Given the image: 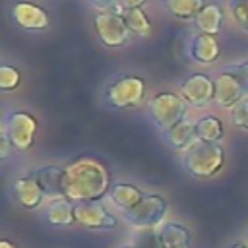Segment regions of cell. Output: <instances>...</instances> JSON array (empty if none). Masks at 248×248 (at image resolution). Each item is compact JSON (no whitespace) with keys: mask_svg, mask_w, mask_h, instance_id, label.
Returning <instances> with one entry per match:
<instances>
[{"mask_svg":"<svg viewBox=\"0 0 248 248\" xmlns=\"http://www.w3.org/2000/svg\"><path fill=\"white\" fill-rule=\"evenodd\" d=\"M110 188V172L97 157L81 155L64 167L62 192L64 198L74 203L99 202Z\"/></svg>","mask_w":248,"mask_h":248,"instance_id":"6da1fadb","label":"cell"},{"mask_svg":"<svg viewBox=\"0 0 248 248\" xmlns=\"http://www.w3.org/2000/svg\"><path fill=\"white\" fill-rule=\"evenodd\" d=\"M182 165L194 178H211L225 165V149L211 141H194L182 157Z\"/></svg>","mask_w":248,"mask_h":248,"instance_id":"7a4b0ae2","label":"cell"},{"mask_svg":"<svg viewBox=\"0 0 248 248\" xmlns=\"http://www.w3.org/2000/svg\"><path fill=\"white\" fill-rule=\"evenodd\" d=\"M186 110H188V103L180 95H174L169 91H161L149 101V114L155 126L163 132L182 122L186 116Z\"/></svg>","mask_w":248,"mask_h":248,"instance_id":"3957f363","label":"cell"},{"mask_svg":"<svg viewBox=\"0 0 248 248\" xmlns=\"http://www.w3.org/2000/svg\"><path fill=\"white\" fill-rule=\"evenodd\" d=\"M167 213V200L159 194H145L138 205L124 211V221L138 231H155Z\"/></svg>","mask_w":248,"mask_h":248,"instance_id":"277c9868","label":"cell"},{"mask_svg":"<svg viewBox=\"0 0 248 248\" xmlns=\"http://www.w3.org/2000/svg\"><path fill=\"white\" fill-rule=\"evenodd\" d=\"M145 81L140 76H120L105 89V101L110 108H130L143 101Z\"/></svg>","mask_w":248,"mask_h":248,"instance_id":"5b68a950","label":"cell"},{"mask_svg":"<svg viewBox=\"0 0 248 248\" xmlns=\"http://www.w3.org/2000/svg\"><path fill=\"white\" fill-rule=\"evenodd\" d=\"M6 138L17 151H27L37 136V120L33 114L23 110H12L4 118V130Z\"/></svg>","mask_w":248,"mask_h":248,"instance_id":"8992f818","label":"cell"},{"mask_svg":"<svg viewBox=\"0 0 248 248\" xmlns=\"http://www.w3.org/2000/svg\"><path fill=\"white\" fill-rule=\"evenodd\" d=\"M93 25L105 46H120L130 37L124 16L118 12H99L93 19Z\"/></svg>","mask_w":248,"mask_h":248,"instance_id":"52a82bcc","label":"cell"},{"mask_svg":"<svg viewBox=\"0 0 248 248\" xmlns=\"http://www.w3.org/2000/svg\"><path fill=\"white\" fill-rule=\"evenodd\" d=\"M76 223L91 231H112L118 225V219L107 211L101 202H79L74 203Z\"/></svg>","mask_w":248,"mask_h":248,"instance_id":"ba28073f","label":"cell"},{"mask_svg":"<svg viewBox=\"0 0 248 248\" xmlns=\"http://www.w3.org/2000/svg\"><path fill=\"white\" fill-rule=\"evenodd\" d=\"M180 97L192 107H205L215 99V81L207 74H192L180 83Z\"/></svg>","mask_w":248,"mask_h":248,"instance_id":"9c48e42d","label":"cell"},{"mask_svg":"<svg viewBox=\"0 0 248 248\" xmlns=\"http://www.w3.org/2000/svg\"><path fill=\"white\" fill-rule=\"evenodd\" d=\"M248 89L244 87V83L240 79H236L232 74H227L225 70H221V74L215 79V103L223 108H232L236 103H240L242 99H246Z\"/></svg>","mask_w":248,"mask_h":248,"instance_id":"30bf717a","label":"cell"},{"mask_svg":"<svg viewBox=\"0 0 248 248\" xmlns=\"http://www.w3.org/2000/svg\"><path fill=\"white\" fill-rule=\"evenodd\" d=\"M12 17L19 27L29 31H41L50 25L48 12L33 2H16L12 6Z\"/></svg>","mask_w":248,"mask_h":248,"instance_id":"8fae6325","label":"cell"},{"mask_svg":"<svg viewBox=\"0 0 248 248\" xmlns=\"http://www.w3.org/2000/svg\"><path fill=\"white\" fill-rule=\"evenodd\" d=\"M159 248H192V234L184 225L178 223H161L153 231Z\"/></svg>","mask_w":248,"mask_h":248,"instance_id":"7c38bea8","label":"cell"},{"mask_svg":"<svg viewBox=\"0 0 248 248\" xmlns=\"http://www.w3.org/2000/svg\"><path fill=\"white\" fill-rule=\"evenodd\" d=\"M14 196L17 200V203L25 209H37L41 203H43V198H45V192L43 188L39 186V182L27 174V176H21L14 182Z\"/></svg>","mask_w":248,"mask_h":248,"instance_id":"4fadbf2b","label":"cell"},{"mask_svg":"<svg viewBox=\"0 0 248 248\" xmlns=\"http://www.w3.org/2000/svg\"><path fill=\"white\" fill-rule=\"evenodd\" d=\"M29 174L39 182V186L43 188L45 196H50L52 200L64 198V192H62L64 169H60V167H56V165H45V167L35 169V170L29 172Z\"/></svg>","mask_w":248,"mask_h":248,"instance_id":"5bb4252c","label":"cell"},{"mask_svg":"<svg viewBox=\"0 0 248 248\" xmlns=\"http://www.w3.org/2000/svg\"><path fill=\"white\" fill-rule=\"evenodd\" d=\"M221 54V46L217 43V39L213 35H205V33H198L192 37V43H190V56L196 60V62H202V64H209V62H215Z\"/></svg>","mask_w":248,"mask_h":248,"instance_id":"9a60e30c","label":"cell"},{"mask_svg":"<svg viewBox=\"0 0 248 248\" xmlns=\"http://www.w3.org/2000/svg\"><path fill=\"white\" fill-rule=\"evenodd\" d=\"M194 23L200 29V33H205V35H213L215 37L221 31V25H223V8H221V4L207 2L203 6V10L196 16Z\"/></svg>","mask_w":248,"mask_h":248,"instance_id":"2e32d148","label":"cell"},{"mask_svg":"<svg viewBox=\"0 0 248 248\" xmlns=\"http://www.w3.org/2000/svg\"><path fill=\"white\" fill-rule=\"evenodd\" d=\"M165 140L172 149H184L186 151L194 141H198L196 122H188V120L178 122L176 126H172L170 130L165 132Z\"/></svg>","mask_w":248,"mask_h":248,"instance_id":"e0dca14e","label":"cell"},{"mask_svg":"<svg viewBox=\"0 0 248 248\" xmlns=\"http://www.w3.org/2000/svg\"><path fill=\"white\" fill-rule=\"evenodd\" d=\"M46 221L50 225H74V202L66 198H56L46 205Z\"/></svg>","mask_w":248,"mask_h":248,"instance_id":"ac0fdd59","label":"cell"},{"mask_svg":"<svg viewBox=\"0 0 248 248\" xmlns=\"http://www.w3.org/2000/svg\"><path fill=\"white\" fill-rule=\"evenodd\" d=\"M108 196H110V200L122 209V211H128V209H132L134 205H138L140 203V200L145 196L140 188H136L134 184H114L112 188H110V192H108Z\"/></svg>","mask_w":248,"mask_h":248,"instance_id":"d6986e66","label":"cell"},{"mask_svg":"<svg viewBox=\"0 0 248 248\" xmlns=\"http://www.w3.org/2000/svg\"><path fill=\"white\" fill-rule=\"evenodd\" d=\"M163 6L178 19H196V16L203 10L205 0H163Z\"/></svg>","mask_w":248,"mask_h":248,"instance_id":"ffe728a7","label":"cell"},{"mask_svg":"<svg viewBox=\"0 0 248 248\" xmlns=\"http://www.w3.org/2000/svg\"><path fill=\"white\" fill-rule=\"evenodd\" d=\"M225 130H223V122L213 116V114H207V116H202L198 122H196V136L198 140L202 141H211V143H219V140L223 138Z\"/></svg>","mask_w":248,"mask_h":248,"instance_id":"44dd1931","label":"cell"},{"mask_svg":"<svg viewBox=\"0 0 248 248\" xmlns=\"http://www.w3.org/2000/svg\"><path fill=\"white\" fill-rule=\"evenodd\" d=\"M122 16H124V21H126L130 33H136V35H149L151 33V29H153L151 21L141 8L126 10V12H122Z\"/></svg>","mask_w":248,"mask_h":248,"instance_id":"7402d4cb","label":"cell"},{"mask_svg":"<svg viewBox=\"0 0 248 248\" xmlns=\"http://www.w3.org/2000/svg\"><path fill=\"white\" fill-rule=\"evenodd\" d=\"M19 81H21V74H19L17 68L6 66V64L0 68V89H2V91H12V89H16V87L19 85Z\"/></svg>","mask_w":248,"mask_h":248,"instance_id":"603a6c76","label":"cell"},{"mask_svg":"<svg viewBox=\"0 0 248 248\" xmlns=\"http://www.w3.org/2000/svg\"><path fill=\"white\" fill-rule=\"evenodd\" d=\"M231 14L240 29L248 33V0H231Z\"/></svg>","mask_w":248,"mask_h":248,"instance_id":"cb8c5ba5","label":"cell"},{"mask_svg":"<svg viewBox=\"0 0 248 248\" xmlns=\"http://www.w3.org/2000/svg\"><path fill=\"white\" fill-rule=\"evenodd\" d=\"M231 120L236 128L248 130V99H242L231 108Z\"/></svg>","mask_w":248,"mask_h":248,"instance_id":"d4e9b609","label":"cell"},{"mask_svg":"<svg viewBox=\"0 0 248 248\" xmlns=\"http://www.w3.org/2000/svg\"><path fill=\"white\" fill-rule=\"evenodd\" d=\"M227 74H232L236 79H240L244 83V87L248 89V60L242 62V64H236V66H227L223 68Z\"/></svg>","mask_w":248,"mask_h":248,"instance_id":"484cf974","label":"cell"},{"mask_svg":"<svg viewBox=\"0 0 248 248\" xmlns=\"http://www.w3.org/2000/svg\"><path fill=\"white\" fill-rule=\"evenodd\" d=\"M89 4L93 8H97L99 12H118V14H122L118 0H89Z\"/></svg>","mask_w":248,"mask_h":248,"instance_id":"4316f807","label":"cell"},{"mask_svg":"<svg viewBox=\"0 0 248 248\" xmlns=\"http://www.w3.org/2000/svg\"><path fill=\"white\" fill-rule=\"evenodd\" d=\"M12 151H14V145L10 143V140L6 138V134L2 132V138H0V157L2 159H8Z\"/></svg>","mask_w":248,"mask_h":248,"instance_id":"83f0119b","label":"cell"},{"mask_svg":"<svg viewBox=\"0 0 248 248\" xmlns=\"http://www.w3.org/2000/svg\"><path fill=\"white\" fill-rule=\"evenodd\" d=\"M120 4V10L126 12V10H136V8H141L145 4V0H118Z\"/></svg>","mask_w":248,"mask_h":248,"instance_id":"f1b7e54d","label":"cell"},{"mask_svg":"<svg viewBox=\"0 0 248 248\" xmlns=\"http://www.w3.org/2000/svg\"><path fill=\"white\" fill-rule=\"evenodd\" d=\"M0 248H16V246H14L10 240H6V238H4V240H0Z\"/></svg>","mask_w":248,"mask_h":248,"instance_id":"f546056e","label":"cell"},{"mask_svg":"<svg viewBox=\"0 0 248 248\" xmlns=\"http://www.w3.org/2000/svg\"><path fill=\"white\" fill-rule=\"evenodd\" d=\"M229 248H248L246 244H242V242H236V244H231Z\"/></svg>","mask_w":248,"mask_h":248,"instance_id":"4dcf8cb0","label":"cell"},{"mask_svg":"<svg viewBox=\"0 0 248 248\" xmlns=\"http://www.w3.org/2000/svg\"><path fill=\"white\" fill-rule=\"evenodd\" d=\"M122 248H138V246H122Z\"/></svg>","mask_w":248,"mask_h":248,"instance_id":"1f68e13d","label":"cell"},{"mask_svg":"<svg viewBox=\"0 0 248 248\" xmlns=\"http://www.w3.org/2000/svg\"><path fill=\"white\" fill-rule=\"evenodd\" d=\"M246 238H248V231H246Z\"/></svg>","mask_w":248,"mask_h":248,"instance_id":"d6a6232c","label":"cell"}]
</instances>
